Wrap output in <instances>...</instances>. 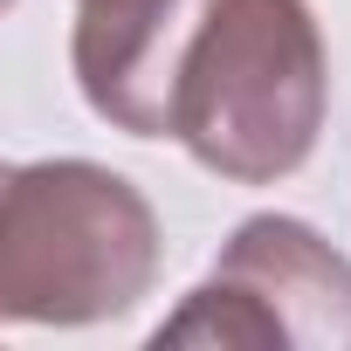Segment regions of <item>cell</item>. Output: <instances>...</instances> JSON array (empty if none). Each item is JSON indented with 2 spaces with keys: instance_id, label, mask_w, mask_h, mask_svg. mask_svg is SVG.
I'll list each match as a JSON object with an SVG mask.
<instances>
[{
  "instance_id": "cell-4",
  "label": "cell",
  "mask_w": 351,
  "mask_h": 351,
  "mask_svg": "<svg viewBox=\"0 0 351 351\" xmlns=\"http://www.w3.org/2000/svg\"><path fill=\"white\" fill-rule=\"evenodd\" d=\"M207 8L214 0H76L69 69L83 104L131 138H172V83Z\"/></svg>"
},
{
  "instance_id": "cell-1",
  "label": "cell",
  "mask_w": 351,
  "mask_h": 351,
  "mask_svg": "<svg viewBox=\"0 0 351 351\" xmlns=\"http://www.w3.org/2000/svg\"><path fill=\"white\" fill-rule=\"evenodd\" d=\"M330 110V56L310 0H214L172 83V138L234 186L310 165Z\"/></svg>"
},
{
  "instance_id": "cell-2",
  "label": "cell",
  "mask_w": 351,
  "mask_h": 351,
  "mask_svg": "<svg viewBox=\"0 0 351 351\" xmlns=\"http://www.w3.org/2000/svg\"><path fill=\"white\" fill-rule=\"evenodd\" d=\"M158 282V214L97 158H35L0 193V317L83 330L138 310Z\"/></svg>"
},
{
  "instance_id": "cell-3",
  "label": "cell",
  "mask_w": 351,
  "mask_h": 351,
  "mask_svg": "<svg viewBox=\"0 0 351 351\" xmlns=\"http://www.w3.org/2000/svg\"><path fill=\"white\" fill-rule=\"evenodd\" d=\"M152 344L351 351V262L296 214H248Z\"/></svg>"
}]
</instances>
